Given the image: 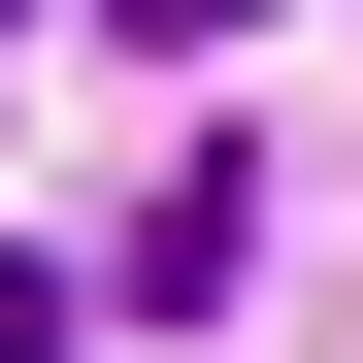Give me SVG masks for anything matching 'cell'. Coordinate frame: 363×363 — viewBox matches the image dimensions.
I'll use <instances>...</instances> for the list:
<instances>
[{
    "label": "cell",
    "instance_id": "1",
    "mask_svg": "<svg viewBox=\"0 0 363 363\" xmlns=\"http://www.w3.org/2000/svg\"><path fill=\"white\" fill-rule=\"evenodd\" d=\"M0 363H67V264H0Z\"/></svg>",
    "mask_w": 363,
    "mask_h": 363
},
{
    "label": "cell",
    "instance_id": "2",
    "mask_svg": "<svg viewBox=\"0 0 363 363\" xmlns=\"http://www.w3.org/2000/svg\"><path fill=\"white\" fill-rule=\"evenodd\" d=\"M133 33H264V0H133Z\"/></svg>",
    "mask_w": 363,
    "mask_h": 363
}]
</instances>
